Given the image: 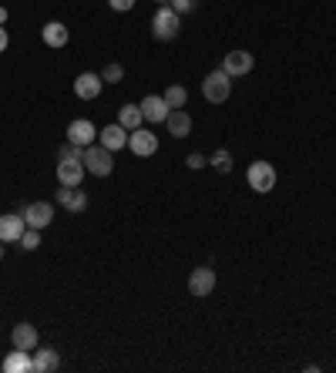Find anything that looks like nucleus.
I'll return each instance as SVG.
<instances>
[{
	"mask_svg": "<svg viewBox=\"0 0 336 373\" xmlns=\"http://www.w3.org/2000/svg\"><path fill=\"white\" fill-rule=\"evenodd\" d=\"M179 31H182V14H175L172 7H158L152 17V34L158 37V41H175L179 37Z\"/></svg>",
	"mask_w": 336,
	"mask_h": 373,
	"instance_id": "obj_1",
	"label": "nucleus"
},
{
	"mask_svg": "<svg viewBox=\"0 0 336 373\" xmlns=\"http://www.w3.org/2000/svg\"><path fill=\"white\" fill-rule=\"evenodd\" d=\"M84 171H91L98 178H108L115 171V152H108L105 145H88L84 148Z\"/></svg>",
	"mask_w": 336,
	"mask_h": 373,
	"instance_id": "obj_2",
	"label": "nucleus"
},
{
	"mask_svg": "<svg viewBox=\"0 0 336 373\" xmlns=\"http://www.w3.org/2000/svg\"><path fill=\"white\" fill-rule=\"evenodd\" d=\"M202 94H205V101H212V105H222V101H229L232 94V78L219 67V71H212L209 78L202 81Z\"/></svg>",
	"mask_w": 336,
	"mask_h": 373,
	"instance_id": "obj_3",
	"label": "nucleus"
},
{
	"mask_svg": "<svg viewBox=\"0 0 336 373\" xmlns=\"http://www.w3.org/2000/svg\"><path fill=\"white\" fill-rule=\"evenodd\" d=\"M245 182H249L252 192L266 195V192H273V188H276V169L269 165V162H252L249 171H245Z\"/></svg>",
	"mask_w": 336,
	"mask_h": 373,
	"instance_id": "obj_4",
	"label": "nucleus"
},
{
	"mask_svg": "<svg viewBox=\"0 0 336 373\" xmlns=\"http://www.w3.org/2000/svg\"><path fill=\"white\" fill-rule=\"evenodd\" d=\"M128 148L138 158H148L158 152V135H155L152 128H135V131H128Z\"/></svg>",
	"mask_w": 336,
	"mask_h": 373,
	"instance_id": "obj_5",
	"label": "nucleus"
},
{
	"mask_svg": "<svg viewBox=\"0 0 336 373\" xmlns=\"http://www.w3.org/2000/svg\"><path fill=\"white\" fill-rule=\"evenodd\" d=\"M256 67V58L249 54V51H229L226 58H222V71L229 74V78H243Z\"/></svg>",
	"mask_w": 336,
	"mask_h": 373,
	"instance_id": "obj_6",
	"label": "nucleus"
},
{
	"mask_svg": "<svg viewBox=\"0 0 336 373\" xmlns=\"http://www.w3.org/2000/svg\"><path fill=\"white\" fill-rule=\"evenodd\" d=\"M20 216H24V222L31 225V229H47L51 222H54V205L51 202H31L20 209Z\"/></svg>",
	"mask_w": 336,
	"mask_h": 373,
	"instance_id": "obj_7",
	"label": "nucleus"
},
{
	"mask_svg": "<svg viewBox=\"0 0 336 373\" xmlns=\"http://www.w3.org/2000/svg\"><path fill=\"white\" fill-rule=\"evenodd\" d=\"M215 289V273L209 266H199V269H192V276H188V293L195 296V299H205V296Z\"/></svg>",
	"mask_w": 336,
	"mask_h": 373,
	"instance_id": "obj_8",
	"label": "nucleus"
},
{
	"mask_svg": "<svg viewBox=\"0 0 336 373\" xmlns=\"http://www.w3.org/2000/svg\"><path fill=\"white\" fill-rule=\"evenodd\" d=\"M94 138H98V128H94L88 118H75V122L67 124V141H71V145L88 148V145H94Z\"/></svg>",
	"mask_w": 336,
	"mask_h": 373,
	"instance_id": "obj_9",
	"label": "nucleus"
},
{
	"mask_svg": "<svg viewBox=\"0 0 336 373\" xmlns=\"http://www.w3.org/2000/svg\"><path fill=\"white\" fill-rule=\"evenodd\" d=\"M31 357H34V373H54V370H61V353H58L54 346H34Z\"/></svg>",
	"mask_w": 336,
	"mask_h": 373,
	"instance_id": "obj_10",
	"label": "nucleus"
},
{
	"mask_svg": "<svg viewBox=\"0 0 336 373\" xmlns=\"http://www.w3.org/2000/svg\"><path fill=\"white\" fill-rule=\"evenodd\" d=\"M58 202L71 212V216H81L84 209H88V192L77 185V188H67V185H61L58 188Z\"/></svg>",
	"mask_w": 336,
	"mask_h": 373,
	"instance_id": "obj_11",
	"label": "nucleus"
},
{
	"mask_svg": "<svg viewBox=\"0 0 336 373\" xmlns=\"http://www.w3.org/2000/svg\"><path fill=\"white\" fill-rule=\"evenodd\" d=\"M98 145H105L108 152H122V148H128V128H122L118 122L101 128V131H98Z\"/></svg>",
	"mask_w": 336,
	"mask_h": 373,
	"instance_id": "obj_12",
	"label": "nucleus"
},
{
	"mask_svg": "<svg viewBox=\"0 0 336 373\" xmlns=\"http://www.w3.org/2000/svg\"><path fill=\"white\" fill-rule=\"evenodd\" d=\"M101 88H105L101 74H91V71H84V74H77V78H75V94L81 98V101H94V98L101 94Z\"/></svg>",
	"mask_w": 336,
	"mask_h": 373,
	"instance_id": "obj_13",
	"label": "nucleus"
},
{
	"mask_svg": "<svg viewBox=\"0 0 336 373\" xmlns=\"http://www.w3.org/2000/svg\"><path fill=\"white\" fill-rule=\"evenodd\" d=\"M58 182L67 188H77L84 182V162L77 158H67V162H58Z\"/></svg>",
	"mask_w": 336,
	"mask_h": 373,
	"instance_id": "obj_14",
	"label": "nucleus"
},
{
	"mask_svg": "<svg viewBox=\"0 0 336 373\" xmlns=\"http://www.w3.org/2000/svg\"><path fill=\"white\" fill-rule=\"evenodd\" d=\"M168 105H165V98L162 94H148L145 101H141V114H145V122H152V124H165L168 118Z\"/></svg>",
	"mask_w": 336,
	"mask_h": 373,
	"instance_id": "obj_15",
	"label": "nucleus"
},
{
	"mask_svg": "<svg viewBox=\"0 0 336 373\" xmlns=\"http://www.w3.org/2000/svg\"><path fill=\"white\" fill-rule=\"evenodd\" d=\"M165 124H168V135H172V138H188V135H192V118H188V111L185 108L168 111Z\"/></svg>",
	"mask_w": 336,
	"mask_h": 373,
	"instance_id": "obj_16",
	"label": "nucleus"
},
{
	"mask_svg": "<svg viewBox=\"0 0 336 373\" xmlns=\"http://www.w3.org/2000/svg\"><path fill=\"white\" fill-rule=\"evenodd\" d=\"M11 343H14L17 350H27V353H31L34 346L41 343V333H37L34 323H17L14 333H11Z\"/></svg>",
	"mask_w": 336,
	"mask_h": 373,
	"instance_id": "obj_17",
	"label": "nucleus"
},
{
	"mask_svg": "<svg viewBox=\"0 0 336 373\" xmlns=\"http://www.w3.org/2000/svg\"><path fill=\"white\" fill-rule=\"evenodd\" d=\"M24 229H27V222H24L20 212H14V216H0V239H4V242H20Z\"/></svg>",
	"mask_w": 336,
	"mask_h": 373,
	"instance_id": "obj_18",
	"label": "nucleus"
},
{
	"mask_svg": "<svg viewBox=\"0 0 336 373\" xmlns=\"http://www.w3.org/2000/svg\"><path fill=\"white\" fill-rule=\"evenodd\" d=\"M4 373H34V357L27 350H17L4 357Z\"/></svg>",
	"mask_w": 336,
	"mask_h": 373,
	"instance_id": "obj_19",
	"label": "nucleus"
},
{
	"mask_svg": "<svg viewBox=\"0 0 336 373\" xmlns=\"http://www.w3.org/2000/svg\"><path fill=\"white\" fill-rule=\"evenodd\" d=\"M44 44L54 47V51H61V47H67V41H71V34H67V27H64L61 20H51V24H44Z\"/></svg>",
	"mask_w": 336,
	"mask_h": 373,
	"instance_id": "obj_20",
	"label": "nucleus"
},
{
	"mask_svg": "<svg viewBox=\"0 0 336 373\" xmlns=\"http://www.w3.org/2000/svg\"><path fill=\"white\" fill-rule=\"evenodd\" d=\"M141 122H145L141 105H122V111H118V124H122V128L135 131V128H141Z\"/></svg>",
	"mask_w": 336,
	"mask_h": 373,
	"instance_id": "obj_21",
	"label": "nucleus"
},
{
	"mask_svg": "<svg viewBox=\"0 0 336 373\" xmlns=\"http://www.w3.org/2000/svg\"><path fill=\"white\" fill-rule=\"evenodd\" d=\"M162 98H165L168 108H185V101H188V91H185L182 84H168Z\"/></svg>",
	"mask_w": 336,
	"mask_h": 373,
	"instance_id": "obj_22",
	"label": "nucleus"
},
{
	"mask_svg": "<svg viewBox=\"0 0 336 373\" xmlns=\"http://www.w3.org/2000/svg\"><path fill=\"white\" fill-rule=\"evenodd\" d=\"M209 165H212L215 171H222V175H226V171H232V155L226 152V148H219V152L209 158Z\"/></svg>",
	"mask_w": 336,
	"mask_h": 373,
	"instance_id": "obj_23",
	"label": "nucleus"
},
{
	"mask_svg": "<svg viewBox=\"0 0 336 373\" xmlns=\"http://www.w3.org/2000/svg\"><path fill=\"white\" fill-rule=\"evenodd\" d=\"M122 78H124V67L118 61H111L105 71H101V81H105V84H118Z\"/></svg>",
	"mask_w": 336,
	"mask_h": 373,
	"instance_id": "obj_24",
	"label": "nucleus"
},
{
	"mask_svg": "<svg viewBox=\"0 0 336 373\" xmlns=\"http://www.w3.org/2000/svg\"><path fill=\"white\" fill-rule=\"evenodd\" d=\"M20 246H24V249H37V246H41V229H31V225H27L24 235H20Z\"/></svg>",
	"mask_w": 336,
	"mask_h": 373,
	"instance_id": "obj_25",
	"label": "nucleus"
},
{
	"mask_svg": "<svg viewBox=\"0 0 336 373\" xmlns=\"http://www.w3.org/2000/svg\"><path fill=\"white\" fill-rule=\"evenodd\" d=\"M195 4H199V0H172L168 7H172L175 14H192V11H195Z\"/></svg>",
	"mask_w": 336,
	"mask_h": 373,
	"instance_id": "obj_26",
	"label": "nucleus"
},
{
	"mask_svg": "<svg viewBox=\"0 0 336 373\" xmlns=\"http://www.w3.org/2000/svg\"><path fill=\"white\" fill-rule=\"evenodd\" d=\"M185 165H188L192 171H199L202 165H209V158H205V155H199V152H192V155L185 158Z\"/></svg>",
	"mask_w": 336,
	"mask_h": 373,
	"instance_id": "obj_27",
	"label": "nucleus"
},
{
	"mask_svg": "<svg viewBox=\"0 0 336 373\" xmlns=\"http://www.w3.org/2000/svg\"><path fill=\"white\" fill-rule=\"evenodd\" d=\"M108 7H111V11H118V14H124V11H131V7H135V0H108Z\"/></svg>",
	"mask_w": 336,
	"mask_h": 373,
	"instance_id": "obj_28",
	"label": "nucleus"
},
{
	"mask_svg": "<svg viewBox=\"0 0 336 373\" xmlns=\"http://www.w3.org/2000/svg\"><path fill=\"white\" fill-rule=\"evenodd\" d=\"M7 44H11V34H7V27H4V24H0V54H4V51H7Z\"/></svg>",
	"mask_w": 336,
	"mask_h": 373,
	"instance_id": "obj_29",
	"label": "nucleus"
},
{
	"mask_svg": "<svg viewBox=\"0 0 336 373\" xmlns=\"http://www.w3.org/2000/svg\"><path fill=\"white\" fill-rule=\"evenodd\" d=\"M0 24H7V7H0Z\"/></svg>",
	"mask_w": 336,
	"mask_h": 373,
	"instance_id": "obj_30",
	"label": "nucleus"
},
{
	"mask_svg": "<svg viewBox=\"0 0 336 373\" xmlns=\"http://www.w3.org/2000/svg\"><path fill=\"white\" fill-rule=\"evenodd\" d=\"M165 4H172V0H158V7H165Z\"/></svg>",
	"mask_w": 336,
	"mask_h": 373,
	"instance_id": "obj_31",
	"label": "nucleus"
},
{
	"mask_svg": "<svg viewBox=\"0 0 336 373\" xmlns=\"http://www.w3.org/2000/svg\"><path fill=\"white\" fill-rule=\"evenodd\" d=\"M0 259H4V239H0Z\"/></svg>",
	"mask_w": 336,
	"mask_h": 373,
	"instance_id": "obj_32",
	"label": "nucleus"
}]
</instances>
